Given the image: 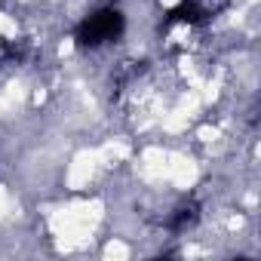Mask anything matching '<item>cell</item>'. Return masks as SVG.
I'll return each mask as SVG.
<instances>
[{"label":"cell","mask_w":261,"mask_h":261,"mask_svg":"<svg viewBox=\"0 0 261 261\" xmlns=\"http://www.w3.org/2000/svg\"><path fill=\"white\" fill-rule=\"evenodd\" d=\"M120 31H123V16L114 10H105V13H95L83 22V28L77 31V40L83 46H98L105 40H114Z\"/></svg>","instance_id":"6da1fadb"}]
</instances>
